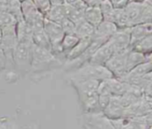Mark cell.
Returning <instances> with one entry per match:
<instances>
[{
	"instance_id": "cell-28",
	"label": "cell",
	"mask_w": 152,
	"mask_h": 129,
	"mask_svg": "<svg viewBox=\"0 0 152 129\" xmlns=\"http://www.w3.org/2000/svg\"><path fill=\"white\" fill-rule=\"evenodd\" d=\"M5 66H6V58L3 50L0 48V73L5 70Z\"/></svg>"
},
{
	"instance_id": "cell-30",
	"label": "cell",
	"mask_w": 152,
	"mask_h": 129,
	"mask_svg": "<svg viewBox=\"0 0 152 129\" xmlns=\"http://www.w3.org/2000/svg\"><path fill=\"white\" fill-rule=\"evenodd\" d=\"M87 6H97L102 2V0H83Z\"/></svg>"
},
{
	"instance_id": "cell-1",
	"label": "cell",
	"mask_w": 152,
	"mask_h": 129,
	"mask_svg": "<svg viewBox=\"0 0 152 129\" xmlns=\"http://www.w3.org/2000/svg\"><path fill=\"white\" fill-rule=\"evenodd\" d=\"M64 63L53 54L50 50L32 45L31 67L28 75L35 78L47 74L62 68Z\"/></svg>"
},
{
	"instance_id": "cell-12",
	"label": "cell",
	"mask_w": 152,
	"mask_h": 129,
	"mask_svg": "<svg viewBox=\"0 0 152 129\" xmlns=\"http://www.w3.org/2000/svg\"><path fill=\"white\" fill-rule=\"evenodd\" d=\"M32 33L33 30L31 27L28 24H27L23 19L17 21L16 35H17L18 43H32Z\"/></svg>"
},
{
	"instance_id": "cell-4",
	"label": "cell",
	"mask_w": 152,
	"mask_h": 129,
	"mask_svg": "<svg viewBox=\"0 0 152 129\" xmlns=\"http://www.w3.org/2000/svg\"><path fill=\"white\" fill-rule=\"evenodd\" d=\"M130 49L114 52L110 58L104 65L106 68L112 74L113 77L120 78L126 74V58Z\"/></svg>"
},
{
	"instance_id": "cell-8",
	"label": "cell",
	"mask_w": 152,
	"mask_h": 129,
	"mask_svg": "<svg viewBox=\"0 0 152 129\" xmlns=\"http://www.w3.org/2000/svg\"><path fill=\"white\" fill-rule=\"evenodd\" d=\"M114 50L112 49L111 45L108 43V41L101 45L95 52L93 54L91 57L89 63L94 64V65H100V66H104L106 62L110 58V57L113 55Z\"/></svg>"
},
{
	"instance_id": "cell-22",
	"label": "cell",
	"mask_w": 152,
	"mask_h": 129,
	"mask_svg": "<svg viewBox=\"0 0 152 129\" xmlns=\"http://www.w3.org/2000/svg\"><path fill=\"white\" fill-rule=\"evenodd\" d=\"M64 12H65V17L71 21H73L75 24L79 22L84 19V12L77 10L74 6L70 4H64Z\"/></svg>"
},
{
	"instance_id": "cell-27",
	"label": "cell",
	"mask_w": 152,
	"mask_h": 129,
	"mask_svg": "<svg viewBox=\"0 0 152 129\" xmlns=\"http://www.w3.org/2000/svg\"><path fill=\"white\" fill-rule=\"evenodd\" d=\"M21 127L6 116H0V129H20Z\"/></svg>"
},
{
	"instance_id": "cell-6",
	"label": "cell",
	"mask_w": 152,
	"mask_h": 129,
	"mask_svg": "<svg viewBox=\"0 0 152 129\" xmlns=\"http://www.w3.org/2000/svg\"><path fill=\"white\" fill-rule=\"evenodd\" d=\"M117 30H118V27L115 23L108 20H102L95 27V31L92 37V40L103 44L111 37V35Z\"/></svg>"
},
{
	"instance_id": "cell-32",
	"label": "cell",
	"mask_w": 152,
	"mask_h": 129,
	"mask_svg": "<svg viewBox=\"0 0 152 129\" xmlns=\"http://www.w3.org/2000/svg\"><path fill=\"white\" fill-rule=\"evenodd\" d=\"M6 12V1L5 2H0V13Z\"/></svg>"
},
{
	"instance_id": "cell-3",
	"label": "cell",
	"mask_w": 152,
	"mask_h": 129,
	"mask_svg": "<svg viewBox=\"0 0 152 129\" xmlns=\"http://www.w3.org/2000/svg\"><path fill=\"white\" fill-rule=\"evenodd\" d=\"M32 45L33 43H18L13 50V67L20 78L28 75L30 72Z\"/></svg>"
},
{
	"instance_id": "cell-10",
	"label": "cell",
	"mask_w": 152,
	"mask_h": 129,
	"mask_svg": "<svg viewBox=\"0 0 152 129\" xmlns=\"http://www.w3.org/2000/svg\"><path fill=\"white\" fill-rule=\"evenodd\" d=\"M70 85L75 89L77 96L90 94L97 92V89L100 81L96 80H83V81H69Z\"/></svg>"
},
{
	"instance_id": "cell-25",
	"label": "cell",
	"mask_w": 152,
	"mask_h": 129,
	"mask_svg": "<svg viewBox=\"0 0 152 129\" xmlns=\"http://www.w3.org/2000/svg\"><path fill=\"white\" fill-rule=\"evenodd\" d=\"M63 32L65 35H75L76 30V24L71 21L70 19L65 18L61 23H60Z\"/></svg>"
},
{
	"instance_id": "cell-15",
	"label": "cell",
	"mask_w": 152,
	"mask_h": 129,
	"mask_svg": "<svg viewBox=\"0 0 152 129\" xmlns=\"http://www.w3.org/2000/svg\"><path fill=\"white\" fill-rule=\"evenodd\" d=\"M65 12H64V4L61 5H51L50 9L45 14V19L55 22L61 23L65 19Z\"/></svg>"
},
{
	"instance_id": "cell-16",
	"label": "cell",
	"mask_w": 152,
	"mask_h": 129,
	"mask_svg": "<svg viewBox=\"0 0 152 129\" xmlns=\"http://www.w3.org/2000/svg\"><path fill=\"white\" fill-rule=\"evenodd\" d=\"M32 43L37 47L47 49L51 50V43L48 40L46 34L44 31V28H37L33 30L32 33Z\"/></svg>"
},
{
	"instance_id": "cell-17",
	"label": "cell",
	"mask_w": 152,
	"mask_h": 129,
	"mask_svg": "<svg viewBox=\"0 0 152 129\" xmlns=\"http://www.w3.org/2000/svg\"><path fill=\"white\" fill-rule=\"evenodd\" d=\"M130 50L142 53L151 54L152 52V35L146 36L145 38L134 43L130 46Z\"/></svg>"
},
{
	"instance_id": "cell-19",
	"label": "cell",
	"mask_w": 152,
	"mask_h": 129,
	"mask_svg": "<svg viewBox=\"0 0 152 129\" xmlns=\"http://www.w3.org/2000/svg\"><path fill=\"white\" fill-rule=\"evenodd\" d=\"M92 43V38H86V39H79L78 43L74 46V48L67 54L66 57V61L67 60H71L77 57H78L80 54H82L91 44ZM65 61V62H66Z\"/></svg>"
},
{
	"instance_id": "cell-2",
	"label": "cell",
	"mask_w": 152,
	"mask_h": 129,
	"mask_svg": "<svg viewBox=\"0 0 152 129\" xmlns=\"http://www.w3.org/2000/svg\"><path fill=\"white\" fill-rule=\"evenodd\" d=\"M65 76L69 81L83 80H96L102 81L113 77L112 74L105 66L94 65L89 62L73 71L65 73Z\"/></svg>"
},
{
	"instance_id": "cell-13",
	"label": "cell",
	"mask_w": 152,
	"mask_h": 129,
	"mask_svg": "<svg viewBox=\"0 0 152 129\" xmlns=\"http://www.w3.org/2000/svg\"><path fill=\"white\" fill-rule=\"evenodd\" d=\"M84 19L96 27L103 20V17L99 6H87L84 12Z\"/></svg>"
},
{
	"instance_id": "cell-37",
	"label": "cell",
	"mask_w": 152,
	"mask_h": 129,
	"mask_svg": "<svg viewBox=\"0 0 152 129\" xmlns=\"http://www.w3.org/2000/svg\"><path fill=\"white\" fill-rule=\"evenodd\" d=\"M6 0H0V2H5Z\"/></svg>"
},
{
	"instance_id": "cell-18",
	"label": "cell",
	"mask_w": 152,
	"mask_h": 129,
	"mask_svg": "<svg viewBox=\"0 0 152 129\" xmlns=\"http://www.w3.org/2000/svg\"><path fill=\"white\" fill-rule=\"evenodd\" d=\"M110 90L112 96H123L127 89V83L122 81L121 80L112 77L107 80Z\"/></svg>"
},
{
	"instance_id": "cell-5",
	"label": "cell",
	"mask_w": 152,
	"mask_h": 129,
	"mask_svg": "<svg viewBox=\"0 0 152 129\" xmlns=\"http://www.w3.org/2000/svg\"><path fill=\"white\" fill-rule=\"evenodd\" d=\"M114 52L123 51L130 49V27L118 28V30L108 40Z\"/></svg>"
},
{
	"instance_id": "cell-11",
	"label": "cell",
	"mask_w": 152,
	"mask_h": 129,
	"mask_svg": "<svg viewBox=\"0 0 152 129\" xmlns=\"http://www.w3.org/2000/svg\"><path fill=\"white\" fill-rule=\"evenodd\" d=\"M147 61H151V54H142L132 50H129L127 58H126V73L135 67L136 66L142 64Z\"/></svg>"
},
{
	"instance_id": "cell-31",
	"label": "cell",
	"mask_w": 152,
	"mask_h": 129,
	"mask_svg": "<svg viewBox=\"0 0 152 129\" xmlns=\"http://www.w3.org/2000/svg\"><path fill=\"white\" fill-rule=\"evenodd\" d=\"M51 5H61V4H64L65 1L64 0H50Z\"/></svg>"
},
{
	"instance_id": "cell-36",
	"label": "cell",
	"mask_w": 152,
	"mask_h": 129,
	"mask_svg": "<svg viewBox=\"0 0 152 129\" xmlns=\"http://www.w3.org/2000/svg\"><path fill=\"white\" fill-rule=\"evenodd\" d=\"M1 37H2V31H1V28H0V41H1Z\"/></svg>"
},
{
	"instance_id": "cell-21",
	"label": "cell",
	"mask_w": 152,
	"mask_h": 129,
	"mask_svg": "<svg viewBox=\"0 0 152 129\" xmlns=\"http://www.w3.org/2000/svg\"><path fill=\"white\" fill-rule=\"evenodd\" d=\"M78 41H79V38L75 35H64L61 43V48L66 57H67V54L78 43Z\"/></svg>"
},
{
	"instance_id": "cell-7",
	"label": "cell",
	"mask_w": 152,
	"mask_h": 129,
	"mask_svg": "<svg viewBox=\"0 0 152 129\" xmlns=\"http://www.w3.org/2000/svg\"><path fill=\"white\" fill-rule=\"evenodd\" d=\"M98 98L99 96L97 92L78 96L79 103L85 113H94L102 112L99 107Z\"/></svg>"
},
{
	"instance_id": "cell-35",
	"label": "cell",
	"mask_w": 152,
	"mask_h": 129,
	"mask_svg": "<svg viewBox=\"0 0 152 129\" xmlns=\"http://www.w3.org/2000/svg\"><path fill=\"white\" fill-rule=\"evenodd\" d=\"M20 129H34V128H32L31 127H21V128Z\"/></svg>"
},
{
	"instance_id": "cell-26",
	"label": "cell",
	"mask_w": 152,
	"mask_h": 129,
	"mask_svg": "<svg viewBox=\"0 0 152 129\" xmlns=\"http://www.w3.org/2000/svg\"><path fill=\"white\" fill-rule=\"evenodd\" d=\"M31 1L36 6V8L38 10V12H41L44 16L51 7L50 0H31Z\"/></svg>"
},
{
	"instance_id": "cell-33",
	"label": "cell",
	"mask_w": 152,
	"mask_h": 129,
	"mask_svg": "<svg viewBox=\"0 0 152 129\" xmlns=\"http://www.w3.org/2000/svg\"><path fill=\"white\" fill-rule=\"evenodd\" d=\"M65 4H70V5H75L76 4H77L78 2H80L81 0H64Z\"/></svg>"
},
{
	"instance_id": "cell-29",
	"label": "cell",
	"mask_w": 152,
	"mask_h": 129,
	"mask_svg": "<svg viewBox=\"0 0 152 129\" xmlns=\"http://www.w3.org/2000/svg\"><path fill=\"white\" fill-rule=\"evenodd\" d=\"M113 5L116 7V8H123L128 2L129 0H110Z\"/></svg>"
},
{
	"instance_id": "cell-9",
	"label": "cell",
	"mask_w": 152,
	"mask_h": 129,
	"mask_svg": "<svg viewBox=\"0 0 152 129\" xmlns=\"http://www.w3.org/2000/svg\"><path fill=\"white\" fill-rule=\"evenodd\" d=\"M151 35H152L151 22L140 23L132 26L130 27V46Z\"/></svg>"
},
{
	"instance_id": "cell-34",
	"label": "cell",
	"mask_w": 152,
	"mask_h": 129,
	"mask_svg": "<svg viewBox=\"0 0 152 129\" xmlns=\"http://www.w3.org/2000/svg\"><path fill=\"white\" fill-rule=\"evenodd\" d=\"M129 1H132V2H137V3H141V2H143L144 0H129Z\"/></svg>"
},
{
	"instance_id": "cell-14",
	"label": "cell",
	"mask_w": 152,
	"mask_h": 129,
	"mask_svg": "<svg viewBox=\"0 0 152 129\" xmlns=\"http://www.w3.org/2000/svg\"><path fill=\"white\" fill-rule=\"evenodd\" d=\"M95 31V27L88 23L84 19L76 24L75 35H77L79 39L92 38Z\"/></svg>"
},
{
	"instance_id": "cell-20",
	"label": "cell",
	"mask_w": 152,
	"mask_h": 129,
	"mask_svg": "<svg viewBox=\"0 0 152 129\" xmlns=\"http://www.w3.org/2000/svg\"><path fill=\"white\" fill-rule=\"evenodd\" d=\"M99 8L102 12L103 20L111 21L114 23V17L116 13V7L110 0H102L99 4Z\"/></svg>"
},
{
	"instance_id": "cell-24",
	"label": "cell",
	"mask_w": 152,
	"mask_h": 129,
	"mask_svg": "<svg viewBox=\"0 0 152 129\" xmlns=\"http://www.w3.org/2000/svg\"><path fill=\"white\" fill-rule=\"evenodd\" d=\"M16 24H17V19L11 13L7 12H4L0 13V28L16 26Z\"/></svg>"
},
{
	"instance_id": "cell-23",
	"label": "cell",
	"mask_w": 152,
	"mask_h": 129,
	"mask_svg": "<svg viewBox=\"0 0 152 129\" xmlns=\"http://www.w3.org/2000/svg\"><path fill=\"white\" fill-rule=\"evenodd\" d=\"M6 12L11 13L17 21L22 19L20 0H6Z\"/></svg>"
}]
</instances>
